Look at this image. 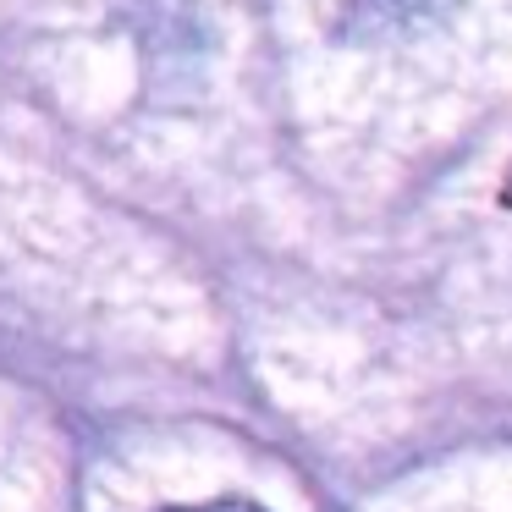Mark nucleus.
Listing matches in <instances>:
<instances>
[{
  "label": "nucleus",
  "mask_w": 512,
  "mask_h": 512,
  "mask_svg": "<svg viewBox=\"0 0 512 512\" xmlns=\"http://www.w3.org/2000/svg\"><path fill=\"white\" fill-rule=\"evenodd\" d=\"M320 28L342 45H391L435 28L457 0H309Z\"/></svg>",
  "instance_id": "1"
},
{
  "label": "nucleus",
  "mask_w": 512,
  "mask_h": 512,
  "mask_svg": "<svg viewBox=\"0 0 512 512\" xmlns=\"http://www.w3.org/2000/svg\"><path fill=\"white\" fill-rule=\"evenodd\" d=\"M160 512H265L259 501L243 496H215V501H193V507H160Z\"/></svg>",
  "instance_id": "2"
}]
</instances>
